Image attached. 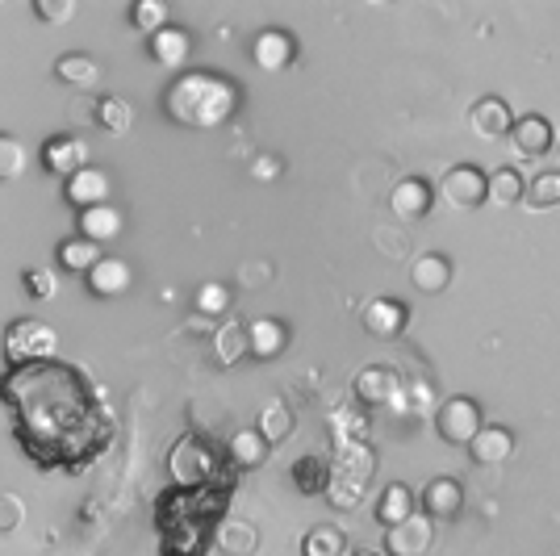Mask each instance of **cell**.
I'll use <instances>...</instances> for the list:
<instances>
[{
    "instance_id": "1",
    "label": "cell",
    "mask_w": 560,
    "mask_h": 556,
    "mask_svg": "<svg viewBox=\"0 0 560 556\" xmlns=\"http://www.w3.org/2000/svg\"><path fill=\"white\" fill-rule=\"evenodd\" d=\"M230 88L214 76H189V80H180L172 92H168V109H172V118L180 122H189V126H214L222 122L226 113H230Z\"/></svg>"
},
{
    "instance_id": "2",
    "label": "cell",
    "mask_w": 560,
    "mask_h": 556,
    "mask_svg": "<svg viewBox=\"0 0 560 556\" xmlns=\"http://www.w3.org/2000/svg\"><path fill=\"white\" fill-rule=\"evenodd\" d=\"M372 465H377V456L364 439H352V444H339V456L331 465V506L335 511H356L360 498H364V485L372 477Z\"/></svg>"
},
{
    "instance_id": "3",
    "label": "cell",
    "mask_w": 560,
    "mask_h": 556,
    "mask_svg": "<svg viewBox=\"0 0 560 556\" xmlns=\"http://www.w3.org/2000/svg\"><path fill=\"white\" fill-rule=\"evenodd\" d=\"M168 473H172V481H180V485H205L209 477L218 473V452H209V444L205 439H197V435H189V439H180V444L172 448V456H168Z\"/></svg>"
},
{
    "instance_id": "4",
    "label": "cell",
    "mask_w": 560,
    "mask_h": 556,
    "mask_svg": "<svg viewBox=\"0 0 560 556\" xmlns=\"http://www.w3.org/2000/svg\"><path fill=\"white\" fill-rule=\"evenodd\" d=\"M485 193H489V176L473 164H456L439 180V197L448 201L452 210H477V205L485 201Z\"/></svg>"
},
{
    "instance_id": "5",
    "label": "cell",
    "mask_w": 560,
    "mask_h": 556,
    "mask_svg": "<svg viewBox=\"0 0 560 556\" xmlns=\"http://www.w3.org/2000/svg\"><path fill=\"white\" fill-rule=\"evenodd\" d=\"M5 352L17 364L42 360V356L55 352V331L46 327V322H38V318H21V322H13V327L5 331Z\"/></svg>"
},
{
    "instance_id": "6",
    "label": "cell",
    "mask_w": 560,
    "mask_h": 556,
    "mask_svg": "<svg viewBox=\"0 0 560 556\" xmlns=\"http://www.w3.org/2000/svg\"><path fill=\"white\" fill-rule=\"evenodd\" d=\"M435 427H439V435L448 439V444H464V448H469V439L485 427L481 423V406L473 398H448V402L435 410Z\"/></svg>"
},
{
    "instance_id": "7",
    "label": "cell",
    "mask_w": 560,
    "mask_h": 556,
    "mask_svg": "<svg viewBox=\"0 0 560 556\" xmlns=\"http://www.w3.org/2000/svg\"><path fill=\"white\" fill-rule=\"evenodd\" d=\"M364 331L368 335H377V339H398L406 331V322H410V310L402 306L398 297H377V301H368L364 306Z\"/></svg>"
},
{
    "instance_id": "8",
    "label": "cell",
    "mask_w": 560,
    "mask_h": 556,
    "mask_svg": "<svg viewBox=\"0 0 560 556\" xmlns=\"http://www.w3.org/2000/svg\"><path fill=\"white\" fill-rule=\"evenodd\" d=\"M352 389H356V398H360L364 406H389V402H398V393H402L398 377H393V368H385V364L360 368Z\"/></svg>"
},
{
    "instance_id": "9",
    "label": "cell",
    "mask_w": 560,
    "mask_h": 556,
    "mask_svg": "<svg viewBox=\"0 0 560 556\" xmlns=\"http://www.w3.org/2000/svg\"><path fill=\"white\" fill-rule=\"evenodd\" d=\"M431 540H435L431 519H427V515H410L406 523L389 527L385 548H389V556H423V552L431 548Z\"/></svg>"
},
{
    "instance_id": "10",
    "label": "cell",
    "mask_w": 560,
    "mask_h": 556,
    "mask_svg": "<svg viewBox=\"0 0 560 556\" xmlns=\"http://www.w3.org/2000/svg\"><path fill=\"white\" fill-rule=\"evenodd\" d=\"M469 126L477 138H485V143H494V138L510 134V126H515V118H510V105L502 97H481L469 113Z\"/></svg>"
},
{
    "instance_id": "11",
    "label": "cell",
    "mask_w": 560,
    "mask_h": 556,
    "mask_svg": "<svg viewBox=\"0 0 560 556\" xmlns=\"http://www.w3.org/2000/svg\"><path fill=\"white\" fill-rule=\"evenodd\" d=\"M297 55V42L289 30H264L260 38L251 42V59L264 67V72H280V67H289Z\"/></svg>"
},
{
    "instance_id": "12",
    "label": "cell",
    "mask_w": 560,
    "mask_h": 556,
    "mask_svg": "<svg viewBox=\"0 0 560 556\" xmlns=\"http://www.w3.org/2000/svg\"><path fill=\"white\" fill-rule=\"evenodd\" d=\"M515 134V151L523 155V159H540V155H548V147H552V122L548 118H540V113H523V118L510 126Z\"/></svg>"
},
{
    "instance_id": "13",
    "label": "cell",
    "mask_w": 560,
    "mask_h": 556,
    "mask_svg": "<svg viewBox=\"0 0 560 556\" xmlns=\"http://www.w3.org/2000/svg\"><path fill=\"white\" fill-rule=\"evenodd\" d=\"M410 285L423 293V297H435L452 285V260L448 256H435V251H427V256H418L410 264Z\"/></svg>"
},
{
    "instance_id": "14",
    "label": "cell",
    "mask_w": 560,
    "mask_h": 556,
    "mask_svg": "<svg viewBox=\"0 0 560 556\" xmlns=\"http://www.w3.org/2000/svg\"><path fill=\"white\" fill-rule=\"evenodd\" d=\"M389 205H393V214H398L402 222L427 218V214H431V184L418 180V176H410V180H402L398 189H393Z\"/></svg>"
},
{
    "instance_id": "15",
    "label": "cell",
    "mask_w": 560,
    "mask_h": 556,
    "mask_svg": "<svg viewBox=\"0 0 560 556\" xmlns=\"http://www.w3.org/2000/svg\"><path fill=\"white\" fill-rule=\"evenodd\" d=\"M42 159H46V168H51V172L76 176L84 168V159H88V147H84V138H76V134H59V138L46 143Z\"/></svg>"
},
{
    "instance_id": "16",
    "label": "cell",
    "mask_w": 560,
    "mask_h": 556,
    "mask_svg": "<svg viewBox=\"0 0 560 556\" xmlns=\"http://www.w3.org/2000/svg\"><path fill=\"white\" fill-rule=\"evenodd\" d=\"M469 452L477 465H502V460L515 456V435L506 427H481L473 439H469Z\"/></svg>"
},
{
    "instance_id": "17",
    "label": "cell",
    "mask_w": 560,
    "mask_h": 556,
    "mask_svg": "<svg viewBox=\"0 0 560 556\" xmlns=\"http://www.w3.org/2000/svg\"><path fill=\"white\" fill-rule=\"evenodd\" d=\"M423 506L431 519H456L464 511V490L456 477H435L423 490Z\"/></svg>"
},
{
    "instance_id": "18",
    "label": "cell",
    "mask_w": 560,
    "mask_h": 556,
    "mask_svg": "<svg viewBox=\"0 0 560 556\" xmlns=\"http://www.w3.org/2000/svg\"><path fill=\"white\" fill-rule=\"evenodd\" d=\"M214 544L222 556H251L260 548V531H255L247 519H226L218 531H214Z\"/></svg>"
},
{
    "instance_id": "19",
    "label": "cell",
    "mask_w": 560,
    "mask_h": 556,
    "mask_svg": "<svg viewBox=\"0 0 560 556\" xmlns=\"http://www.w3.org/2000/svg\"><path fill=\"white\" fill-rule=\"evenodd\" d=\"M67 197H72L80 210H92V205H105L109 197V176L97 168H80L72 180H67Z\"/></svg>"
},
{
    "instance_id": "20",
    "label": "cell",
    "mask_w": 560,
    "mask_h": 556,
    "mask_svg": "<svg viewBox=\"0 0 560 556\" xmlns=\"http://www.w3.org/2000/svg\"><path fill=\"white\" fill-rule=\"evenodd\" d=\"M247 339H251V356H260V360H272L285 352V327H280L276 318L247 322Z\"/></svg>"
},
{
    "instance_id": "21",
    "label": "cell",
    "mask_w": 560,
    "mask_h": 556,
    "mask_svg": "<svg viewBox=\"0 0 560 556\" xmlns=\"http://www.w3.org/2000/svg\"><path fill=\"white\" fill-rule=\"evenodd\" d=\"M272 444L260 435V431H239V435H230V460H235V469H260L264 460H268Z\"/></svg>"
},
{
    "instance_id": "22",
    "label": "cell",
    "mask_w": 560,
    "mask_h": 556,
    "mask_svg": "<svg viewBox=\"0 0 560 556\" xmlns=\"http://www.w3.org/2000/svg\"><path fill=\"white\" fill-rule=\"evenodd\" d=\"M214 352L222 368H235L247 352H251V339H247V322H226V327L214 335Z\"/></svg>"
},
{
    "instance_id": "23",
    "label": "cell",
    "mask_w": 560,
    "mask_h": 556,
    "mask_svg": "<svg viewBox=\"0 0 560 556\" xmlns=\"http://www.w3.org/2000/svg\"><path fill=\"white\" fill-rule=\"evenodd\" d=\"M151 59H159L163 67H180L189 59V34L176 26H163L159 34H151Z\"/></svg>"
},
{
    "instance_id": "24",
    "label": "cell",
    "mask_w": 560,
    "mask_h": 556,
    "mask_svg": "<svg viewBox=\"0 0 560 556\" xmlns=\"http://www.w3.org/2000/svg\"><path fill=\"white\" fill-rule=\"evenodd\" d=\"M410 515H414V494L406 490L402 481L385 485V494H381V502H377V519H381L385 527H398V523H406Z\"/></svg>"
},
{
    "instance_id": "25",
    "label": "cell",
    "mask_w": 560,
    "mask_h": 556,
    "mask_svg": "<svg viewBox=\"0 0 560 556\" xmlns=\"http://www.w3.org/2000/svg\"><path fill=\"white\" fill-rule=\"evenodd\" d=\"M80 230H84L88 243H105L122 230V218H118L113 205H92V210H80Z\"/></svg>"
},
{
    "instance_id": "26",
    "label": "cell",
    "mask_w": 560,
    "mask_h": 556,
    "mask_svg": "<svg viewBox=\"0 0 560 556\" xmlns=\"http://www.w3.org/2000/svg\"><path fill=\"white\" fill-rule=\"evenodd\" d=\"M523 197H527V184H523V176L515 168H498L494 176H489L485 201H494V205H502V210H510V205L523 201Z\"/></svg>"
},
{
    "instance_id": "27",
    "label": "cell",
    "mask_w": 560,
    "mask_h": 556,
    "mask_svg": "<svg viewBox=\"0 0 560 556\" xmlns=\"http://www.w3.org/2000/svg\"><path fill=\"white\" fill-rule=\"evenodd\" d=\"M293 427H297V419H293V410H289L285 402H268V406H264V414H260V435L268 439L272 448L285 444V439H293Z\"/></svg>"
},
{
    "instance_id": "28",
    "label": "cell",
    "mask_w": 560,
    "mask_h": 556,
    "mask_svg": "<svg viewBox=\"0 0 560 556\" xmlns=\"http://www.w3.org/2000/svg\"><path fill=\"white\" fill-rule=\"evenodd\" d=\"M88 285H92V293H101V297L122 293L130 285V268L122 260H101V264L88 268Z\"/></svg>"
},
{
    "instance_id": "29",
    "label": "cell",
    "mask_w": 560,
    "mask_h": 556,
    "mask_svg": "<svg viewBox=\"0 0 560 556\" xmlns=\"http://www.w3.org/2000/svg\"><path fill=\"white\" fill-rule=\"evenodd\" d=\"M347 540H343V531L331 527V523H318L306 531V540H301V556H343Z\"/></svg>"
},
{
    "instance_id": "30",
    "label": "cell",
    "mask_w": 560,
    "mask_h": 556,
    "mask_svg": "<svg viewBox=\"0 0 560 556\" xmlns=\"http://www.w3.org/2000/svg\"><path fill=\"white\" fill-rule=\"evenodd\" d=\"M326 481H331V465H326L322 456H301L293 465V485L301 494H318Z\"/></svg>"
},
{
    "instance_id": "31",
    "label": "cell",
    "mask_w": 560,
    "mask_h": 556,
    "mask_svg": "<svg viewBox=\"0 0 560 556\" xmlns=\"http://www.w3.org/2000/svg\"><path fill=\"white\" fill-rule=\"evenodd\" d=\"M55 76L63 80V84H80V88H88V84H97V63H92L88 55H63L59 63H55Z\"/></svg>"
},
{
    "instance_id": "32",
    "label": "cell",
    "mask_w": 560,
    "mask_h": 556,
    "mask_svg": "<svg viewBox=\"0 0 560 556\" xmlns=\"http://www.w3.org/2000/svg\"><path fill=\"white\" fill-rule=\"evenodd\" d=\"M527 205L531 210H552L560 205V172H540L527 184Z\"/></svg>"
},
{
    "instance_id": "33",
    "label": "cell",
    "mask_w": 560,
    "mask_h": 556,
    "mask_svg": "<svg viewBox=\"0 0 560 556\" xmlns=\"http://www.w3.org/2000/svg\"><path fill=\"white\" fill-rule=\"evenodd\" d=\"M97 122H101L109 134H126L130 122H134V113H130V105H126L122 97H105V101H97Z\"/></svg>"
},
{
    "instance_id": "34",
    "label": "cell",
    "mask_w": 560,
    "mask_h": 556,
    "mask_svg": "<svg viewBox=\"0 0 560 556\" xmlns=\"http://www.w3.org/2000/svg\"><path fill=\"white\" fill-rule=\"evenodd\" d=\"M21 172H26V147L0 130V180H17Z\"/></svg>"
},
{
    "instance_id": "35",
    "label": "cell",
    "mask_w": 560,
    "mask_h": 556,
    "mask_svg": "<svg viewBox=\"0 0 560 556\" xmlns=\"http://www.w3.org/2000/svg\"><path fill=\"white\" fill-rule=\"evenodd\" d=\"M59 260H63V268H92V264H101V256H97V243H88V239H72V243H63L59 247Z\"/></svg>"
},
{
    "instance_id": "36",
    "label": "cell",
    "mask_w": 560,
    "mask_h": 556,
    "mask_svg": "<svg viewBox=\"0 0 560 556\" xmlns=\"http://www.w3.org/2000/svg\"><path fill=\"white\" fill-rule=\"evenodd\" d=\"M130 21H134L138 30L159 34V30H163V21H168V9H163L159 0H138V5L130 9Z\"/></svg>"
},
{
    "instance_id": "37",
    "label": "cell",
    "mask_w": 560,
    "mask_h": 556,
    "mask_svg": "<svg viewBox=\"0 0 560 556\" xmlns=\"http://www.w3.org/2000/svg\"><path fill=\"white\" fill-rule=\"evenodd\" d=\"M226 310H230L226 285H201V293H197V314H201V318H214V314H226Z\"/></svg>"
},
{
    "instance_id": "38",
    "label": "cell",
    "mask_w": 560,
    "mask_h": 556,
    "mask_svg": "<svg viewBox=\"0 0 560 556\" xmlns=\"http://www.w3.org/2000/svg\"><path fill=\"white\" fill-rule=\"evenodd\" d=\"M21 519H26L21 498L17 494H0V536H13V531L21 527Z\"/></svg>"
},
{
    "instance_id": "39",
    "label": "cell",
    "mask_w": 560,
    "mask_h": 556,
    "mask_svg": "<svg viewBox=\"0 0 560 556\" xmlns=\"http://www.w3.org/2000/svg\"><path fill=\"white\" fill-rule=\"evenodd\" d=\"M34 13L42 21H67L76 13V5H72V0H34Z\"/></svg>"
},
{
    "instance_id": "40",
    "label": "cell",
    "mask_w": 560,
    "mask_h": 556,
    "mask_svg": "<svg viewBox=\"0 0 560 556\" xmlns=\"http://www.w3.org/2000/svg\"><path fill=\"white\" fill-rule=\"evenodd\" d=\"M26 289L34 297H51L55 293V276L51 272H26Z\"/></svg>"
},
{
    "instance_id": "41",
    "label": "cell",
    "mask_w": 560,
    "mask_h": 556,
    "mask_svg": "<svg viewBox=\"0 0 560 556\" xmlns=\"http://www.w3.org/2000/svg\"><path fill=\"white\" fill-rule=\"evenodd\" d=\"M410 406H431V389H427V385H418V389L410 393Z\"/></svg>"
},
{
    "instance_id": "42",
    "label": "cell",
    "mask_w": 560,
    "mask_h": 556,
    "mask_svg": "<svg viewBox=\"0 0 560 556\" xmlns=\"http://www.w3.org/2000/svg\"><path fill=\"white\" fill-rule=\"evenodd\" d=\"M352 556H381V552H368V548H360V552H352Z\"/></svg>"
},
{
    "instance_id": "43",
    "label": "cell",
    "mask_w": 560,
    "mask_h": 556,
    "mask_svg": "<svg viewBox=\"0 0 560 556\" xmlns=\"http://www.w3.org/2000/svg\"><path fill=\"white\" fill-rule=\"evenodd\" d=\"M0 352H5V331H0Z\"/></svg>"
}]
</instances>
